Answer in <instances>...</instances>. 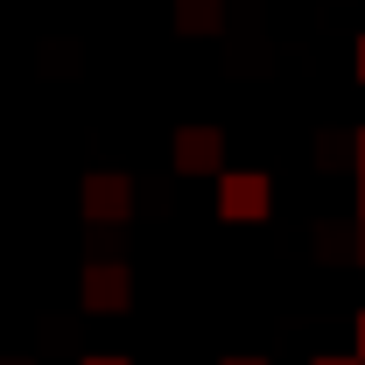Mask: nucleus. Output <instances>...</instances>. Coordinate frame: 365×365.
<instances>
[{
  "instance_id": "1",
  "label": "nucleus",
  "mask_w": 365,
  "mask_h": 365,
  "mask_svg": "<svg viewBox=\"0 0 365 365\" xmlns=\"http://www.w3.org/2000/svg\"><path fill=\"white\" fill-rule=\"evenodd\" d=\"M267 211H274V182L260 176V169H225V176H218V218L260 225Z\"/></svg>"
},
{
  "instance_id": "2",
  "label": "nucleus",
  "mask_w": 365,
  "mask_h": 365,
  "mask_svg": "<svg viewBox=\"0 0 365 365\" xmlns=\"http://www.w3.org/2000/svg\"><path fill=\"white\" fill-rule=\"evenodd\" d=\"M78 295H85L91 317H120V309L134 302V274H127V260H91Z\"/></svg>"
},
{
  "instance_id": "3",
  "label": "nucleus",
  "mask_w": 365,
  "mask_h": 365,
  "mask_svg": "<svg viewBox=\"0 0 365 365\" xmlns=\"http://www.w3.org/2000/svg\"><path fill=\"white\" fill-rule=\"evenodd\" d=\"M176 169L182 176H225V134L218 127H176Z\"/></svg>"
},
{
  "instance_id": "4",
  "label": "nucleus",
  "mask_w": 365,
  "mask_h": 365,
  "mask_svg": "<svg viewBox=\"0 0 365 365\" xmlns=\"http://www.w3.org/2000/svg\"><path fill=\"white\" fill-rule=\"evenodd\" d=\"M85 211L98 218V225L127 218V211H134V182H127V176H113V169H98V176H85Z\"/></svg>"
},
{
  "instance_id": "5",
  "label": "nucleus",
  "mask_w": 365,
  "mask_h": 365,
  "mask_svg": "<svg viewBox=\"0 0 365 365\" xmlns=\"http://www.w3.org/2000/svg\"><path fill=\"white\" fill-rule=\"evenodd\" d=\"M218 14H225L218 0H176V29H190V36H211Z\"/></svg>"
},
{
  "instance_id": "6",
  "label": "nucleus",
  "mask_w": 365,
  "mask_h": 365,
  "mask_svg": "<svg viewBox=\"0 0 365 365\" xmlns=\"http://www.w3.org/2000/svg\"><path fill=\"white\" fill-rule=\"evenodd\" d=\"M351 162H359V176H365V127L351 134Z\"/></svg>"
},
{
  "instance_id": "7",
  "label": "nucleus",
  "mask_w": 365,
  "mask_h": 365,
  "mask_svg": "<svg viewBox=\"0 0 365 365\" xmlns=\"http://www.w3.org/2000/svg\"><path fill=\"white\" fill-rule=\"evenodd\" d=\"M351 71H359V85H365V36H359V49H351Z\"/></svg>"
},
{
  "instance_id": "8",
  "label": "nucleus",
  "mask_w": 365,
  "mask_h": 365,
  "mask_svg": "<svg viewBox=\"0 0 365 365\" xmlns=\"http://www.w3.org/2000/svg\"><path fill=\"white\" fill-rule=\"evenodd\" d=\"M85 365H127V359H113V351H91V359Z\"/></svg>"
},
{
  "instance_id": "9",
  "label": "nucleus",
  "mask_w": 365,
  "mask_h": 365,
  "mask_svg": "<svg viewBox=\"0 0 365 365\" xmlns=\"http://www.w3.org/2000/svg\"><path fill=\"white\" fill-rule=\"evenodd\" d=\"M218 365H267V359H253V351H246V359H239V351H232V359H218Z\"/></svg>"
},
{
  "instance_id": "10",
  "label": "nucleus",
  "mask_w": 365,
  "mask_h": 365,
  "mask_svg": "<svg viewBox=\"0 0 365 365\" xmlns=\"http://www.w3.org/2000/svg\"><path fill=\"white\" fill-rule=\"evenodd\" d=\"M317 365H365V359H359V351H351V359H317Z\"/></svg>"
},
{
  "instance_id": "11",
  "label": "nucleus",
  "mask_w": 365,
  "mask_h": 365,
  "mask_svg": "<svg viewBox=\"0 0 365 365\" xmlns=\"http://www.w3.org/2000/svg\"><path fill=\"white\" fill-rule=\"evenodd\" d=\"M351 204H359V218H365V176H359V197H351Z\"/></svg>"
},
{
  "instance_id": "12",
  "label": "nucleus",
  "mask_w": 365,
  "mask_h": 365,
  "mask_svg": "<svg viewBox=\"0 0 365 365\" xmlns=\"http://www.w3.org/2000/svg\"><path fill=\"white\" fill-rule=\"evenodd\" d=\"M359 359H365V317H359Z\"/></svg>"
},
{
  "instance_id": "13",
  "label": "nucleus",
  "mask_w": 365,
  "mask_h": 365,
  "mask_svg": "<svg viewBox=\"0 0 365 365\" xmlns=\"http://www.w3.org/2000/svg\"><path fill=\"white\" fill-rule=\"evenodd\" d=\"M359 253H365V239H359Z\"/></svg>"
},
{
  "instance_id": "14",
  "label": "nucleus",
  "mask_w": 365,
  "mask_h": 365,
  "mask_svg": "<svg viewBox=\"0 0 365 365\" xmlns=\"http://www.w3.org/2000/svg\"><path fill=\"white\" fill-rule=\"evenodd\" d=\"M14 365H29V359H14Z\"/></svg>"
}]
</instances>
